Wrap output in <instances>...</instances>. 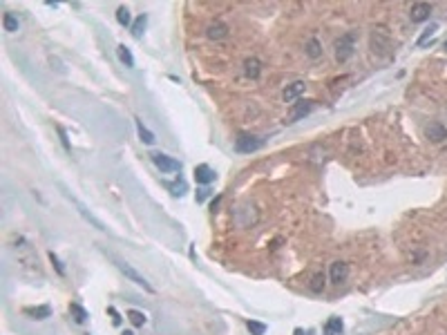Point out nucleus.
I'll use <instances>...</instances> for the list:
<instances>
[{
    "label": "nucleus",
    "instance_id": "nucleus-25",
    "mask_svg": "<svg viewBox=\"0 0 447 335\" xmlns=\"http://www.w3.org/2000/svg\"><path fill=\"white\" fill-rule=\"evenodd\" d=\"M116 21L121 22L123 27H128L132 22V16H130V9H128V7H119V9H116Z\"/></svg>",
    "mask_w": 447,
    "mask_h": 335
},
{
    "label": "nucleus",
    "instance_id": "nucleus-18",
    "mask_svg": "<svg viewBox=\"0 0 447 335\" xmlns=\"http://www.w3.org/2000/svg\"><path fill=\"white\" fill-rule=\"evenodd\" d=\"M69 313H72V317H74V322H76V324H85V322H87V317H89V313L83 309V306H81V304H72V306H69Z\"/></svg>",
    "mask_w": 447,
    "mask_h": 335
},
{
    "label": "nucleus",
    "instance_id": "nucleus-15",
    "mask_svg": "<svg viewBox=\"0 0 447 335\" xmlns=\"http://www.w3.org/2000/svg\"><path fill=\"white\" fill-rule=\"evenodd\" d=\"M342 331H344V324H342V319L340 317H329L326 319V324H324V333L326 335H340Z\"/></svg>",
    "mask_w": 447,
    "mask_h": 335
},
{
    "label": "nucleus",
    "instance_id": "nucleus-5",
    "mask_svg": "<svg viewBox=\"0 0 447 335\" xmlns=\"http://www.w3.org/2000/svg\"><path fill=\"white\" fill-rule=\"evenodd\" d=\"M371 49H374V54H380V56H389L391 54L389 52L391 38L384 29H374V34H371Z\"/></svg>",
    "mask_w": 447,
    "mask_h": 335
},
{
    "label": "nucleus",
    "instance_id": "nucleus-12",
    "mask_svg": "<svg viewBox=\"0 0 447 335\" xmlns=\"http://www.w3.org/2000/svg\"><path fill=\"white\" fill-rule=\"evenodd\" d=\"M206 34H208V38H213V41H219V38H226L228 36V27L224 25V22H213V25H208V29H206Z\"/></svg>",
    "mask_w": 447,
    "mask_h": 335
},
{
    "label": "nucleus",
    "instance_id": "nucleus-34",
    "mask_svg": "<svg viewBox=\"0 0 447 335\" xmlns=\"http://www.w3.org/2000/svg\"><path fill=\"white\" fill-rule=\"evenodd\" d=\"M87 335H89V333H87Z\"/></svg>",
    "mask_w": 447,
    "mask_h": 335
},
{
    "label": "nucleus",
    "instance_id": "nucleus-2",
    "mask_svg": "<svg viewBox=\"0 0 447 335\" xmlns=\"http://www.w3.org/2000/svg\"><path fill=\"white\" fill-rule=\"evenodd\" d=\"M63 194H65V199H67V201H72V206H74V208H76V212H79V215L83 217V219L87 221V224H92V226H94V228H96V230H101V232H107L106 224H103V221H99V219H96V217L92 215V212H89V210L85 208V206L81 204V201L76 199V197H74V194H69V192H67V190H65V188H63Z\"/></svg>",
    "mask_w": 447,
    "mask_h": 335
},
{
    "label": "nucleus",
    "instance_id": "nucleus-31",
    "mask_svg": "<svg viewBox=\"0 0 447 335\" xmlns=\"http://www.w3.org/2000/svg\"><path fill=\"white\" fill-rule=\"evenodd\" d=\"M208 197V190H197V201H206Z\"/></svg>",
    "mask_w": 447,
    "mask_h": 335
},
{
    "label": "nucleus",
    "instance_id": "nucleus-10",
    "mask_svg": "<svg viewBox=\"0 0 447 335\" xmlns=\"http://www.w3.org/2000/svg\"><path fill=\"white\" fill-rule=\"evenodd\" d=\"M304 89H306V83L304 81H295V83H291V85H286V89H284V101L286 103H293V101H298L302 94H304Z\"/></svg>",
    "mask_w": 447,
    "mask_h": 335
},
{
    "label": "nucleus",
    "instance_id": "nucleus-14",
    "mask_svg": "<svg viewBox=\"0 0 447 335\" xmlns=\"http://www.w3.org/2000/svg\"><path fill=\"white\" fill-rule=\"evenodd\" d=\"M313 103H316V101H302L300 105H295L293 112H291V121H298V119H302V116H306L311 110H313Z\"/></svg>",
    "mask_w": 447,
    "mask_h": 335
},
{
    "label": "nucleus",
    "instance_id": "nucleus-24",
    "mask_svg": "<svg viewBox=\"0 0 447 335\" xmlns=\"http://www.w3.org/2000/svg\"><path fill=\"white\" fill-rule=\"evenodd\" d=\"M128 319H130L134 326H143V324H146V315H143L141 311H137V309L128 311Z\"/></svg>",
    "mask_w": 447,
    "mask_h": 335
},
{
    "label": "nucleus",
    "instance_id": "nucleus-1",
    "mask_svg": "<svg viewBox=\"0 0 447 335\" xmlns=\"http://www.w3.org/2000/svg\"><path fill=\"white\" fill-rule=\"evenodd\" d=\"M356 41H358L356 32H349L336 41V58L340 63H344V61H349V58L353 56V52H356Z\"/></svg>",
    "mask_w": 447,
    "mask_h": 335
},
{
    "label": "nucleus",
    "instance_id": "nucleus-29",
    "mask_svg": "<svg viewBox=\"0 0 447 335\" xmlns=\"http://www.w3.org/2000/svg\"><path fill=\"white\" fill-rule=\"evenodd\" d=\"M58 134H61V141H63V146L69 150V139H67V132H65L63 127H58Z\"/></svg>",
    "mask_w": 447,
    "mask_h": 335
},
{
    "label": "nucleus",
    "instance_id": "nucleus-11",
    "mask_svg": "<svg viewBox=\"0 0 447 335\" xmlns=\"http://www.w3.org/2000/svg\"><path fill=\"white\" fill-rule=\"evenodd\" d=\"M192 174H195V181L199 186H208V184L215 181V170H213L211 166H197Z\"/></svg>",
    "mask_w": 447,
    "mask_h": 335
},
{
    "label": "nucleus",
    "instance_id": "nucleus-17",
    "mask_svg": "<svg viewBox=\"0 0 447 335\" xmlns=\"http://www.w3.org/2000/svg\"><path fill=\"white\" fill-rule=\"evenodd\" d=\"M25 315H29L32 319H47L52 315V309L47 304H43V306H36V309H25Z\"/></svg>",
    "mask_w": 447,
    "mask_h": 335
},
{
    "label": "nucleus",
    "instance_id": "nucleus-16",
    "mask_svg": "<svg viewBox=\"0 0 447 335\" xmlns=\"http://www.w3.org/2000/svg\"><path fill=\"white\" fill-rule=\"evenodd\" d=\"M304 52L309 58H320L322 56V42L318 38H309L304 45Z\"/></svg>",
    "mask_w": 447,
    "mask_h": 335
},
{
    "label": "nucleus",
    "instance_id": "nucleus-26",
    "mask_svg": "<svg viewBox=\"0 0 447 335\" xmlns=\"http://www.w3.org/2000/svg\"><path fill=\"white\" fill-rule=\"evenodd\" d=\"M246 326H248V331H251V335H264L266 333V324H264V322H255V319H251Z\"/></svg>",
    "mask_w": 447,
    "mask_h": 335
},
{
    "label": "nucleus",
    "instance_id": "nucleus-8",
    "mask_svg": "<svg viewBox=\"0 0 447 335\" xmlns=\"http://www.w3.org/2000/svg\"><path fill=\"white\" fill-rule=\"evenodd\" d=\"M425 136L429 139L431 143H443L447 139V127L443 126V123H429V126L425 127Z\"/></svg>",
    "mask_w": 447,
    "mask_h": 335
},
{
    "label": "nucleus",
    "instance_id": "nucleus-6",
    "mask_svg": "<svg viewBox=\"0 0 447 335\" xmlns=\"http://www.w3.org/2000/svg\"><path fill=\"white\" fill-rule=\"evenodd\" d=\"M152 163L161 170V172H181V163L177 161L170 154H163V152H152Z\"/></svg>",
    "mask_w": 447,
    "mask_h": 335
},
{
    "label": "nucleus",
    "instance_id": "nucleus-32",
    "mask_svg": "<svg viewBox=\"0 0 447 335\" xmlns=\"http://www.w3.org/2000/svg\"><path fill=\"white\" fill-rule=\"evenodd\" d=\"M123 335H134V333H132V331H123Z\"/></svg>",
    "mask_w": 447,
    "mask_h": 335
},
{
    "label": "nucleus",
    "instance_id": "nucleus-22",
    "mask_svg": "<svg viewBox=\"0 0 447 335\" xmlns=\"http://www.w3.org/2000/svg\"><path fill=\"white\" fill-rule=\"evenodd\" d=\"M146 22H148V16H146V14H141V16H139L137 21L132 22V36H134V38H141L143 29H146Z\"/></svg>",
    "mask_w": 447,
    "mask_h": 335
},
{
    "label": "nucleus",
    "instance_id": "nucleus-21",
    "mask_svg": "<svg viewBox=\"0 0 447 335\" xmlns=\"http://www.w3.org/2000/svg\"><path fill=\"white\" fill-rule=\"evenodd\" d=\"M324 284H326V277L322 275V272H316V275L311 277L309 288L313 291V293H322V291H324Z\"/></svg>",
    "mask_w": 447,
    "mask_h": 335
},
{
    "label": "nucleus",
    "instance_id": "nucleus-13",
    "mask_svg": "<svg viewBox=\"0 0 447 335\" xmlns=\"http://www.w3.org/2000/svg\"><path fill=\"white\" fill-rule=\"evenodd\" d=\"M259 72H262V63H259L257 58H246L244 61V74H246L248 79H257Z\"/></svg>",
    "mask_w": 447,
    "mask_h": 335
},
{
    "label": "nucleus",
    "instance_id": "nucleus-23",
    "mask_svg": "<svg viewBox=\"0 0 447 335\" xmlns=\"http://www.w3.org/2000/svg\"><path fill=\"white\" fill-rule=\"evenodd\" d=\"M2 27H5V32H18V18L7 11L2 16Z\"/></svg>",
    "mask_w": 447,
    "mask_h": 335
},
{
    "label": "nucleus",
    "instance_id": "nucleus-9",
    "mask_svg": "<svg viewBox=\"0 0 447 335\" xmlns=\"http://www.w3.org/2000/svg\"><path fill=\"white\" fill-rule=\"evenodd\" d=\"M329 277H331L333 284H342L349 277V264L347 262H333L331 271H329Z\"/></svg>",
    "mask_w": 447,
    "mask_h": 335
},
{
    "label": "nucleus",
    "instance_id": "nucleus-27",
    "mask_svg": "<svg viewBox=\"0 0 447 335\" xmlns=\"http://www.w3.org/2000/svg\"><path fill=\"white\" fill-rule=\"evenodd\" d=\"M436 29H438V25H436V22H431V25L427 27L425 32H423V36L418 38V42H416V45H418V47H423V45H425V42H427V38H431V36H434V34H436Z\"/></svg>",
    "mask_w": 447,
    "mask_h": 335
},
{
    "label": "nucleus",
    "instance_id": "nucleus-4",
    "mask_svg": "<svg viewBox=\"0 0 447 335\" xmlns=\"http://www.w3.org/2000/svg\"><path fill=\"white\" fill-rule=\"evenodd\" d=\"M264 146V139L255 134H239L235 139V150L239 154H251V152H257L259 147Z\"/></svg>",
    "mask_w": 447,
    "mask_h": 335
},
{
    "label": "nucleus",
    "instance_id": "nucleus-19",
    "mask_svg": "<svg viewBox=\"0 0 447 335\" xmlns=\"http://www.w3.org/2000/svg\"><path fill=\"white\" fill-rule=\"evenodd\" d=\"M134 123H137V132H139V139H141L146 146H152L154 143V134L150 130H148L146 126H143V121H139V119H134Z\"/></svg>",
    "mask_w": 447,
    "mask_h": 335
},
{
    "label": "nucleus",
    "instance_id": "nucleus-7",
    "mask_svg": "<svg viewBox=\"0 0 447 335\" xmlns=\"http://www.w3.org/2000/svg\"><path fill=\"white\" fill-rule=\"evenodd\" d=\"M429 16H431L429 2H416V5H411V9H409L411 22H425V21H429Z\"/></svg>",
    "mask_w": 447,
    "mask_h": 335
},
{
    "label": "nucleus",
    "instance_id": "nucleus-33",
    "mask_svg": "<svg viewBox=\"0 0 447 335\" xmlns=\"http://www.w3.org/2000/svg\"><path fill=\"white\" fill-rule=\"evenodd\" d=\"M443 47H445V52H447V41H445V45H443Z\"/></svg>",
    "mask_w": 447,
    "mask_h": 335
},
{
    "label": "nucleus",
    "instance_id": "nucleus-28",
    "mask_svg": "<svg viewBox=\"0 0 447 335\" xmlns=\"http://www.w3.org/2000/svg\"><path fill=\"white\" fill-rule=\"evenodd\" d=\"M49 262L54 264V268H56V272L58 275H65V268H63V264H61V259H58L54 252H49Z\"/></svg>",
    "mask_w": 447,
    "mask_h": 335
},
{
    "label": "nucleus",
    "instance_id": "nucleus-20",
    "mask_svg": "<svg viewBox=\"0 0 447 335\" xmlns=\"http://www.w3.org/2000/svg\"><path fill=\"white\" fill-rule=\"evenodd\" d=\"M116 54H119V61H121L126 67H134V56H132L130 47H126V45H119V47H116Z\"/></svg>",
    "mask_w": 447,
    "mask_h": 335
},
{
    "label": "nucleus",
    "instance_id": "nucleus-3",
    "mask_svg": "<svg viewBox=\"0 0 447 335\" xmlns=\"http://www.w3.org/2000/svg\"><path fill=\"white\" fill-rule=\"evenodd\" d=\"M116 266H119V271H121L123 275H126V277L130 279V282H134L137 286H141L143 291H146V293H154V286H152L150 282H148L146 277H143V275L137 271V268H132L128 262H116Z\"/></svg>",
    "mask_w": 447,
    "mask_h": 335
},
{
    "label": "nucleus",
    "instance_id": "nucleus-30",
    "mask_svg": "<svg viewBox=\"0 0 447 335\" xmlns=\"http://www.w3.org/2000/svg\"><path fill=\"white\" fill-rule=\"evenodd\" d=\"M107 313H110L112 317H114V324H121V317H119V313H116L114 306H110V309H107Z\"/></svg>",
    "mask_w": 447,
    "mask_h": 335
}]
</instances>
